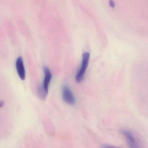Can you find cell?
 Masks as SVG:
<instances>
[{"label":"cell","instance_id":"1","mask_svg":"<svg viewBox=\"0 0 148 148\" xmlns=\"http://www.w3.org/2000/svg\"><path fill=\"white\" fill-rule=\"evenodd\" d=\"M90 58V54L89 52H86L83 53L81 67L75 77L76 81L78 83L82 82L84 77L86 71L89 64Z\"/></svg>","mask_w":148,"mask_h":148},{"label":"cell","instance_id":"2","mask_svg":"<svg viewBox=\"0 0 148 148\" xmlns=\"http://www.w3.org/2000/svg\"><path fill=\"white\" fill-rule=\"evenodd\" d=\"M44 73H45V77H44V82L42 86H40L39 88V90L48 94V87L50 82L52 79L51 73V71L47 66H45L44 68Z\"/></svg>","mask_w":148,"mask_h":148},{"label":"cell","instance_id":"3","mask_svg":"<svg viewBox=\"0 0 148 148\" xmlns=\"http://www.w3.org/2000/svg\"><path fill=\"white\" fill-rule=\"evenodd\" d=\"M62 97L64 101L68 104L74 105L76 104V99L71 89L67 86H64L62 89Z\"/></svg>","mask_w":148,"mask_h":148},{"label":"cell","instance_id":"4","mask_svg":"<svg viewBox=\"0 0 148 148\" xmlns=\"http://www.w3.org/2000/svg\"><path fill=\"white\" fill-rule=\"evenodd\" d=\"M16 67L19 77L21 79L25 80L26 78V72L22 57H19L17 59L16 62Z\"/></svg>","mask_w":148,"mask_h":148},{"label":"cell","instance_id":"5","mask_svg":"<svg viewBox=\"0 0 148 148\" xmlns=\"http://www.w3.org/2000/svg\"><path fill=\"white\" fill-rule=\"evenodd\" d=\"M123 134L125 136L128 140L130 146L132 148L136 147V140L132 134L130 132L127 130L123 131Z\"/></svg>","mask_w":148,"mask_h":148},{"label":"cell","instance_id":"6","mask_svg":"<svg viewBox=\"0 0 148 148\" xmlns=\"http://www.w3.org/2000/svg\"><path fill=\"white\" fill-rule=\"evenodd\" d=\"M109 3H110V5L112 8H114L115 6V4L114 3L113 0H110L109 1Z\"/></svg>","mask_w":148,"mask_h":148},{"label":"cell","instance_id":"7","mask_svg":"<svg viewBox=\"0 0 148 148\" xmlns=\"http://www.w3.org/2000/svg\"><path fill=\"white\" fill-rule=\"evenodd\" d=\"M3 104H4V102L3 101H1V107H2V106H3Z\"/></svg>","mask_w":148,"mask_h":148}]
</instances>
